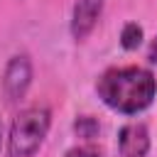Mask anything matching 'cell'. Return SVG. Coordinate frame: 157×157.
Listing matches in <instances>:
<instances>
[{
    "mask_svg": "<svg viewBox=\"0 0 157 157\" xmlns=\"http://www.w3.org/2000/svg\"><path fill=\"white\" fill-rule=\"evenodd\" d=\"M96 91L108 108L132 115L145 110L155 101L157 81L142 66H120V69H108L98 78Z\"/></svg>",
    "mask_w": 157,
    "mask_h": 157,
    "instance_id": "obj_1",
    "label": "cell"
},
{
    "mask_svg": "<svg viewBox=\"0 0 157 157\" xmlns=\"http://www.w3.org/2000/svg\"><path fill=\"white\" fill-rule=\"evenodd\" d=\"M49 123H52V115L44 105L25 108L12 120L10 140H7V157H32L44 142L49 132Z\"/></svg>",
    "mask_w": 157,
    "mask_h": 157,
    "instance_id": "obj_2",
    "label": "cell"
},
{
    "mask_svg": "<svg viewBox=\"0 0 157 157\" xmlns=\"http://www.w3.org/2000/svg\"><path fill=\"white\" fill-rule=\"evenodd\" d=\"M32 81V61L27 54H17L7 61L5 74H2V96L7 103H17L25 98L27 88Z\"/></svg>",
    "mask_w": 157,
    "mask_h": 157,
    "instance_id": "obj_3",
    "label": "cell"
},
{
    "mask_svg": "<svg viewBox=\"0 0 157 157\" xmlns=\"http://www.w3.org/2000/svg\"><path fill=\"white\" fill-rule=\"evenodd\" d=\"M103 12V0H76L74 5V15H71V34L74 39L83 42L93 27L98 25Z\"/></svg>",
    "mask_w": 157,
    "mask_h": 157,
    "instance_id": "obj_4",
    "label": "cell"
},
{
    "mask_svg": "<svg viewBox=\"0 0 157 157\" xmlns=\"http://www.w3.org/2000/svg\"><path fill=\"white\" fill-rule=\"evenodd\" d=\"M118 150L123 157H145L150 150V132L142 123H128L118 132Z\"/></svg>",
    "mask_w": 157,
    "mask_h": 157,
    "instance_id": "obj_5",
    "label": "cell"
},
{
    "mask_svg": "<svg viewBox=\"0 0 157 157\" xmlns=\"http://www.w3.org/2000/svg\"><path fill=\"white\" fill-rule=\"evenodd\" d=\"M140 42H142V27L137 22H128L123 27V32H120V44L125 49H137Z\"/></svg>",
    "mask_w": 157,
    "mask_h": 157,
    "instance_id": "obj_6",
    "label": "cell"
},
{
    "mask_svg": "<svg viewBox=\"0 0 157 157\" xmlns=\"http://www.w3.org/2000/svg\"><path fill=\"white\" fill-rule=\"evenodd\" d=\"M76 132H78L81 137H93V135L98 132V123H96L93 118L83 115V118H78V120H76Z\"/></svg>",
    "mask_w": 157,
    "mask_h": 157,
    "instance_id": "obj_7",
    "label": "cell"
},
{
    "mask_svg": "<svg viewBox=\"0 0 157 157\" xmlns=\"http://www.w3.org/2000/svg\"><path fill=\"white\" fill-rule=\"evenodd\" d=\"M64 157H103V155L93 147H71Z\"/></svg>",
    "mask_w": 157,
    "mask_h": 157,
    "instance_id": "obj_8",
    "label": "cell"
},
{
    "mask_svg": "<svg viewBox=\"0 0 157 157\" xmlns=\"http://www.w3.org/2000/svg\"><path fill=\"white\" fill-rule=\"evenodd\" d=\"M150 61L152 64H157V39L152 42V47H150Z\"/></svg>",
    "mask_w": 157,
    "mask_h": 157,
    "instance_id": "obj_9",
    "label": "cell"
},
{
    "mask_svg": "<svg viewBox=\"0 0 157 157\" xmlns=\"http://www.w3.org/2000/svg\"><path fill=\"white\" fill-rule=\"evenodd\" d=\"M0 137H2V120H0Z\"/></svg>",
    "mask_w": 157,
    "mask_h": 157,
    "instance_id": "obj_10",
    "label": "cell"
}]
</instances>
